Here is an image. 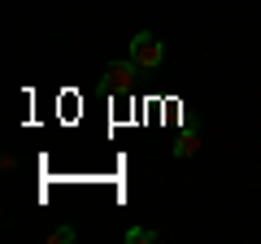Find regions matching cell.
Listing matches in <instances>:
<instances>
[{
    "instance_id": "cell-3",
    "label": "cell",
    "mask_w": 261,
    "mask_h": 244,
    "mask_svg": "<svg viewBox=\"0 0 261 244\" xmlns=\"http://www.w3.org/2000/svg\"><path fill=\"white\" fill-rule=\"evenodd\" d=\"M126 244H157L161 231H152V227H126V235H122Z\"/></svg>"
},
{
    "instance_id": "cell-5",
    "label": "cell",
    "mask_w": 261,
    "mask_h": 244,
    "mask_svg": "<svg viewBox=\"0 0 261 244\" xmlns=\"http://www.w3.org/2000/svg\"><path fill=\"white\" fill-rule=\"evenodd\" d=\"M48 240H53V244H70V240H74V227H53Z\"/></svg>"
},
{
    "instance_id": "cell-4",
    "label": "cell",
    "mask_w": 261,
    "mask_h": 244,
    "mask_svg": "<svg viewBox=\"0 0 261 244\" xmlns=\"http://www.w3.org/2000/svg\"><path fill=\"white\" fill-rule=\"evenodd\" d=\"M196 149H200V135H196V131H183V135H178V144H174V157H192Z\"/></svg>"
},
{
    "instance_id": "cell-2",
    "label": "cell",
    "mask_w": 261,
    "mask_h": 244,
    "mask_svg": "<svg viewBox=\"0 0 261 244\" xmlns=\"http://www.w3.org/2000/svg\"><path fill=\"white\" fill-rule=\"evenodd\" d=\"M135 61H109V70H105V87H109V92H130V87H135Z\"/></svg>"
},
{
    "instance_id": "cell-1",
    "label": "cell",
    "mask_w": 261,
    "mask_h": 244,
    "mask_svg": "<svg viewBox=\"0 0 261 244\" xmlns=\"http://www.w3.org/2000/svg\"><path fill=\"white\" fill-rule=\"evenodd\" d=\"M130 61L140 70H157L161 61H166V48H161V39L152 35V31H140V35L130 39Z\"/></svg>"
}]
</instances>
